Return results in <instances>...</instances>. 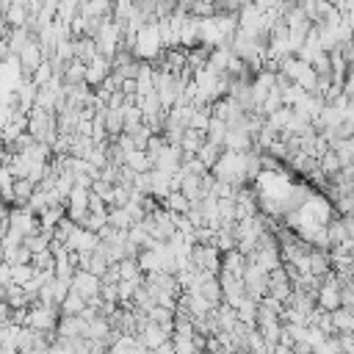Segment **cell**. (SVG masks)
<instances>
[{"mask_svg": "<svg viewBox=\"0 0 354 354\" xmlns=\"http://www.w3.org/2000/svg\"><path fill=\"white\" fill-rule=\"evenodd\" d=\"M58 324V307L53 304H28V313H25V324L22 326H30L36 332H53Z\"/></svg>", "mask_w": 354, "mask_h": 354, "instance_id": "cell-1", "label": "cell"}, {"mask_svg": "<svg viewBox=\"0 0 354 354\" xmlns=\"http://www.w3.org/2000/svg\"><path fill=\"white\" fill-rule=\"evenodd\" d=\"M100 285H102V279H100L97 274H91V271H83V268H77V271L72 274V279H69V288H72L77 296H83L86 301L97 299Z\"/></svg>", "mask_w": 354, "mask_h": 354, "instance_id": "cell-2", "label": "cell"}, {"mask_svg": "<svg viewBox=\"0 0 354 354\" xmlns=\"http://www.w3.org/2000/svg\"><path fill=\"white\" fill-rule=\"evenodd\" d=\"M171 337V329H166V326H160V324H155V321H144L141 324V329L136 332V340H138V346H144L147 351H152V348H158L163 340H169Z\"/></svg>", "mask_w": 354, "mask_h": 354, "instance_id": "cell-3", "label": "cell"}, {"mask_svg": "<svg viewBox=\"0 0 354 354\" xmlns=\"http://www.w3.org/2000/svg\"><path fill=\"white\" fill-rule=\"evenodd\" d=\"M8 230H14V232H19L25 238V235L39 230V218L28 207H11L8 210Z\"/></svg>", "mask_w": 354, "mask_h": 354, "instance_id": "cell-4", "label": "cell"}, {"mask_svg": "<svg viewBox=\"0 0 354 354\" xmlns=\"http://www.w3.org/2000/svg\"><path fill=\"white\" fill-rule=\"evenodd\" d=\"M17 58H19L22 75H30V72L44 61V50H41V44H39L36 39H28V41L22 44V50L17 53Z\"/></svg>", "mask_w": 354, "mask_h": 354, "instance_id": "cell-5", "label": "cell"}, {"mask_svg": "<svg viewBox=\"0 0 354 354\" xmlns=\"http://www.w3.org/2000/svg\"><path fill=\"white\" fill-rule=\"evenodd\" d=\"M254 144H252V136L246 133V130H241V127H227V133H224V141H221V149H230V152H246V149H252Z\"/></svg>", "mask_w": 354, "mask_h": 354, "instance_id": "cell-6", "label": "cell"}, {"mask_svg": "<svg viewBox=\"0 0 354 354\" xmlns=\"http://www.w3.org/2000/svg\"><path fill=\"white\" fill-rule=\"evenodd\" d=\"M111 75V61L102 58V55H94L88 64H86V86H100L105 77Z\"/></svg>", "mask_w": 354, "mask_h": 354, "instance_id": "cell-7", "label": "cell"}, {"mask_svg": "<svg viewBox=\"0 0 354 354\" xmlns=\"http://www.w3.org/2000/svg\"><path fill=\"white\" fill-rule=\"evenodd\" d=\"M246 268V257L238 252V249H230L221 254V274H232V277H241Z\"/></svg>", "mask_w": 354, "mask_h": 354, "instance_id": "cell-8", "label": "cell"}, {"mask_svg": "<svg viewBox=\"0 0 354 354\" xmlns=\"http://www.w3.org/2000/svg\"><path fill=\"white\" fill-rule=\"evenodd\" d=\"M205 144V133L202 130H191V127H185V133H183V138H180V152L183 155H196V149Z\"/></svg>", "mask_w": 354, "mask_h": 354, "instance_id": "cell-9", "label": "cell"}, {"mask_svg": "<svg viewBox=\"0 0 354 354\" xmlns=\"http://www.w3.org/2000/svg\"><path fill=\"white\" fill-rule=\"evenodd\" d=\"M124 166L133 169L136 174H141V171H149V169H152V160H149L147 149H130V152L124 155Z\"/></svg>", "mask_w": 354, "mask_h": 354, "instance_id": "cell-10", "label": "cell"}, {"mask_svg": "<svg viewBox=\"0 0 354 354\" xmlns=\"http://www.w3.org/2000/svg\"><path fill=\"white\" fill-rule=\"evenodd\" d=\"M329 318H332L335 332H351V329H354L351 307H335V310H329Z\"/></svg>", "mask_w": 354, "mask_h": 354, "instance_id": "cell-11", "label": "cell"}, {"mask_svg": "<svg viewBox=\"0 0 354 354\" xmlns=\"http://www.w3.org/2000/svg\"><path fill=\"white\" fill-rule=\"evenodd\" d=\"M86 307V299L83 296H77L72 288H69V293L61 299V304H58V315H80V310Z\"/></svg>", "mask_w": 354, "mask_h": 354, "instance_id": "cell-12", "label": "cell"}, {"mask_svg": "<svg viewBox=\"0 0 354 354\" xmlns=\"http://www.w3.org/2000/svg\"><path fill=\"white\" fill-rule=\"evenodd\" d=\"M218 155H221V147H218V144H213V141H207V138H205V144L196 149V158L202 160V166H205V169H210V166L218 160Z\"/></svg>", "mask_w": 354, "mask_h": 354, "instance_id": "cell-13", "label": "cell"}, {"mask_svg": "<svg viewBox=\"0 0 354 354\" xmlns=\"http://www.w3.org/2000/svg\"><path fill=\"white\" fill-rule=\"evenodd\" d=\"M163 207H166L169 213H185V210H188V199H185L180 191H169V194L163 196Z\"/></svg>", "mask_w": 354, "mask_h": 354, "instance_id": "cell-14", "label": "cell"}, {"mask_svg": "<svg viewBox=\"0 0 354 354\" xmlns=\"http://www.w3.org/2000/svg\"><path fill=\"white\" fill-rule=\"evenodd\" d=\"M116 271H119V279H136V277H141V268H138L136 257H122L116 263Z\"/></svg>", "mask_w": 354, "mask_h": 354, "instance_id": "cell-15", "label": "cell"}, {"mask_svg": "<svg viewBox=\"0 0 354 354\" xmlns=\"http://www.w3.org/2000/svg\"><path fill=\"white\" fill-rule=\"evenodd\" d=\"M171 346H174V354H202L194 343V335L191 337H171Z\"/></svg>", "mask_w": 354, "mask_h": 354, "instance_id": "cell-16", "label": "cell"}, {"mask_svg": "<svg viewBox=\"0 0 354 354\" xmlns=\"http://www.w3.org/2000/svg\"><path fill=\"white\" fill-rule=\"evenodd\" d=\"M152 354H174V346H171V337L169 340H163L158 348H152Z\"/></svg>", "mask_w": 354, "mask_h": 354, "instance_id": "cell-17", "label": "cell"}]
</instances>
